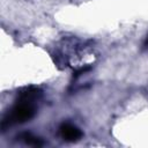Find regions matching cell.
I'll list each match as a JSON object with an SVG mask.
<instances>
[{
	"mask_svg": "<svg viewBox=\"0 0 148 148\" xmlns=\"http://www.w3.org/2000/svg\"><path fill=\"white\" fill-rule=\"evenodd\" d=\"M21 139H23V141L27 145H30V146H42L43 145V142L40 141L39 138H37V136H35V135H32L30 133H24L21 136Z\"/></svg>",
	"mask_w": 148,
	"mask_h": 148,
	"instance_id": "3",
	"label": "cell"
},
{
	"mask_svg": "<svg viewBox=\"0 0 148 148\" xmlns=\"http://www.w3.org/2000/svg\"><path fill=\"white\" fill-rule=\"evenodd\" d=\"M59 134L66 141H76L82 136V132L80 131V128L69 123L62 124L59 127Z\"/></svg>",
	"mask_w": 148,
	"mask_h": 148,
	"instance_id": "2",
	"label": "cell"
},
{
	"mask_svg": "<svg viewBox=\"0 0 148 148\" xmlns=\"http://www.w3.org/2000/svg\"><path fill=\"white\" fill-rule=\"evenodd\" d=\"M39 92L36 89L29 88L20 92L18 98L14 108L9 111L7 117L2 121V127L12 124H21L30 120L35 114V101L37 99Z\"/></svg>",
	"mask_w": 148,
	"mask_h": 148,
	"instance_id": "1",
	"label": "cell"
}]
</instances>
